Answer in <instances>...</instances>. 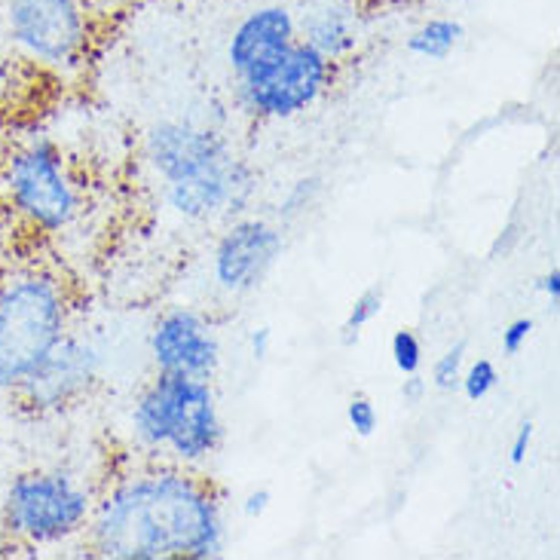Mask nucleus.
I'll list each match as a JSON object with an SVG mask.
<instances>
[{"instance_id":"f257e3e1","label":"nucleus","mask_w":560,"mask_h":560,"mask_svg":"<svg viewBox=\"0 0 560 560\" xmlns=\"http://www.w3.org/2000/svg\"><path fill=\"white\" fill-rule=\"evenodd\" d=\"M90 546L114 560H206L224 555V517L212 487L187 471L122 478L92 509Z\"/></svg>"},{"instance_id":"f03ea898","label":"nucleus","mask_w":560,"mask_h":560,"mask_svg":"<svg viewBox=\"0 0 560 560\" xmlns=\"http://www.w3.org/2000/svg\"><path fill=\"white\" fill-rule=\"evenodd\" d=\"M68 294L59 276L15 267L0 276V389L15 393L68 334Z\"/></svg>"},{"instance_id":"7ed1b4c3","label":"nucleus","mask_w":560,"mask_h":560,"mask_svg":"<svg viewBox=\"0 0 560 560\" xmlns=\"http://www.w3.org/2000/svg\"><path fill=\"white\" fill-rule=\"evenodd\" d=\"M95 500L68 471H22L7 487L3 530L25 548L61 546L86 530Z\"/></svg>"},{"instance_id":"20e7f679","label":"nucleus","mask_w":560,"mask_h":560,"mask_svg":"<svg viewBox=\"0 0 560 560\" xmlns=\"http://www.w3.org/2000/svg\"><path fill=\"white\" fill-rule=\"evenodd\" d=\"M334 80V61L316 46L294 40L282 56L236 80L240 105L267 120H288L313 107Z\"/></svg>"},{"instance_id":"39448f33","label":"nucleus","mask_w":560,"mask_h":560,"mask_svg":"<svg viewBox=\"0 0 560 560\" xmlns=\"http://www.w3.org/2000/svg\"><path fill=\"white\" fill-rule=\"evenodd\" d=\"M7 194L13 209L40 233H59L80 209L77 187L52 141H31L7 163Z\"/></svg>"},{"instance_id":"423d86ee","label":"nucleus","mask_w":560,"mask_h":560,"mask_svg":"<svg viewBox=\"0 0 560 560\" xmlns=\"http://www.w3.org/2000/svg\"><path fill=\"white\" fill-rule=\"evenodd\" d=\"M3 22L28 59L49 68H74L90 46V13L83 0H0Z\"/></svg>"},{"instance_id":"0eeeda50","label":"nucleus","mask_w":560,"mask_h":560,"mask_svg":"<svg viewBox=\"0 0 560 560\" xmlns=\"http://www.w3.org/2000/svg\"><path fill=\"white\" fill-rule=\"evenodd\" d=\"M98 371H102V349L83 337L65 334L59 347L46 355V362L13 395L37 413L59 410L86 393L98 377Z\"/></svg>"},{"instance_id":"6e6552de","label":"nucleus","mask_w":560,"mask_h":560,"mask_svg":"<svg viewBox=\"0 0 560 560\" xmlns=\"http://www.w3.org/2000/svg\"><path fill=\"white\" fill-rule=\"evenodd\" d=\"M148 160L160 172L163 182L178 184L228 166L236 156L228 148V141L212 129L194 126V122L166 120L153 126L148 136Z\"/></svg>"},{"instance_id":"1a4fd4ad","label":"nucleus","mask_w":560,"mask_h":560,"mask_svg":"<svg viewBox=\"0 0 560 560\" xmlns=\"http://www.w3.org/2000/svg\"><path fill=\"white\" fill-rule=\"evenodd\" d=\"M151 355L160 374L209 380L221 362V343L212 325L194 310H168L153 325Z\"/></svg>"},{"instance_id":"9d476101","label":"nucleus","mask_w":560,"mask_h":560,"mask_svg":"<svg viewBox=\"0 0 560 560\" xmlns=\"http://www.w3.org/2000/svg\"><path fill=\"white\" fill-rule=\"evenodd\" d=\"M282 248L285 240L279 228L255 218L240 221L221 236L214 248V282L230 294L252 291L267 279L276 260L282 258Z\"/></svg>"},{"instance_id":"9b49d317","label":"nucleus","mask_w":560,"mask_h":560,"mask_svg":"<svg viewBox=\"0 0 560 560\" xmlns=\"http://www.w3.org/2000/svg\"><path fill=\"white\" fill-rule=\"evenodd\" d=\"M209 380L178 377V374H160L151 386L141 393L132 410V425H136L138 441L151 451H163L175 441L194 413L197 401L209 393Z\"/></svg>"},{"instance_id":"f8f14e48","label":"nucleus","mask_w":560,"mask_h":560,"mask_svg":"<svg viewBox=\"0 0 560 560\" xmlns=\"http://www.w3.org/2000/svg\"><path fill=\"white\" fill-rule=\"evenodd\" d=\"M298 40V19L282 3H267L245 15L228 44V65L233 77L252 74L255 68L282 56Z\"/></svg>"},{"instance_id":"ddd939ff","label":"nucleus","mask_w":560,"mask_h":560,"mask_svg":"<svg viewBox=\"0 0 560 560\" xmlns=\"http://www.w3.org/2000/svg\"><path fill=\"white\" fill-rule=\"evenodd\" d=\"M252 172L240 160H230L228 166L206 172L190 182L168 184L166 199L172 212L184 214L190 221H209L218 214L240 212L252 194Z\"/></svg>"},{"instance_id":"4468645a","label":"nucleus","mask_w":560,"mask_h":560,"mask_svg":"<svg viewBox=\"0 0 560 560\" xmlns=\"http://www.w3.org/2000/svg\"><path fill=\"white\" fill-rule=\"evenodd\" d=\"M298 37L316 46L322 56L337 65L359 46V13L347 0H325L310 13H303L298 22Z\"/></svg>"},{"instance_id":"2eb2a0df","label":"nucleus","mask_w":560,"mask_h":560,"mask_svg":"<svg viewBox=\"0 0 560 560\" xmlns=\"http://www.w3.org/2000/svg\"><path fill=\"white\" fill-rule=\"evenodd\" d=\"M463 37H466L463 22H456V19H429L417 31H410L405 49L417 59L441 61L463 44Z\"/></svg>"},{"instance_id":"dca6fc26","label":"nucleus","mask_w":560,"mask_h":560,"mask_svg":"<svg viewBox=\"0 0 560 560\" xmlns=\"http://www.w3.org/2000/svg\"><path fill=\"white\" fill-rule=\"evenodd\" d=\"M383 313V288L380 285H371L368 291H362L359 298H355V303L349 306V316L347 322H343V343L347 347H352V343H359V337H362V331L374 322V318Z\"/></svg>"},{"instance_id":"f3484780","label":"nucleus","mask_w":560,"mask_h":560,"mask_svg":"<svg viewBox=\"0 0 560 560\" xmlns=\"http://www.w3.org/2000/svg\"><path fill=\"white\" fill-rule=\"evenodd\" d=\"M497 386H500V371H497V364L490 362V359H478V362H471L469 368L463 371L456 389H463V395H466L469 401H485L487 395L493 393Z\"/></svg>"},{"instance_id":"a211bd4d","label":"nucleus","mask_w":560,"mask_h":560,"mask_svg":"<svg viewBox=\"0 0 560 560\" xmlns=\"http://www.w3.org/2000/svg\"><path fill=\"white\" fill-rule=\"evenodd\" d=\"M389 349H393V362L401 371V377L420 374V368H423V343H420V337L410 331V328H398L393 334Z\"/></svg>"},{"instance_id":"6ab92c4d","label":"nucleus","mask_w":560,"mask_h":560,"mask_svg":"<svg viewBox=\"0 0 560 560\" xmlns=\"http://www.w3.org/2000/svg\"><path fill=\"white\" fill-rule=\"evenodd\" d=\"M463 362H466V340L454 343L444 355H439V362L432 364V383L439 386L441 393H451V389L459 386Z\"/></svg>"},{"instance_id":"aec40b11","label":"nucleus","mask_w":560,"mask_h":560,"mask_svg":"<svg viewBox=\"0 0 560 560\" xmlns=\"http://www.w3.org/2000/svg\"><path fill=\"white\" fill-rule=\"evenodd\" d=\"M347 420L352 425V432L359 435V439H371L374 432H377L380 423V413L374 408V401L368 398V395H352L347 405Z\"/></svg>"},{"instance_id":"412c9836","label":"nucleus","mask_w":560,"mask_h":560,"mask_svg":"<svg viewBox=\"0 0 560 560\" xmlns=\"http://www.w3.org/2000/svg\"><path fill=\"white\" fill-rule=\"evenodd\" d=\"M533 328H536V322L527 316L509 322L505 331H502V352H505V355H517L521 349L527 347V340L533 337Z\"/></svg>"},{"instance_id":"4be33fe9","label":"nucleus","mask_w":560,"mask_h":560,"mask_svg":"<svg viewBox=\"0 0 560 560\" xmlns=\"http://www.w3.org/2000/svg\"><path fill=\"white\" fill-rule=\"evenodd\" d=\"M316 190H318L316 178L294 184V190H291L285 202H282V214H285V218H291V214L303 212V209H306V206L313 202V194H316Z\"/></svg>"},{"instance_id":"5701e85b","label":"nucleus","mask_w":560,"mask_h":560,"mask_svg":"<svg viewBox=\"0 0 560 560\" xmlns=\"http://www.w3.org/2000/svg\"><path fill=\"white\" fill-rule=\"evenodd\" d=\"M533 432H536L533 420H524V423L517 425L515 439H512V451H509L512 466H524V463H527V454H530L533 447Z\"/></svg>"},{"instance_id":"b1692460","label":"nucleus","mask_w":560,"mask_h":560,"mask_svg":"<svg viewBox=\"0 0 560 560\" xmlns=\"http://www.w3.org/2000/svg\"><path fill=\"white\" fill-rule=\"evenodd\" d=\"M273 505V493L267 490V487H260V490H252L243 502V515L248 521H258V517L267 515V509Z\"/></svg>"},{"instance_id":"393cba45","label":"nucleus","mask_w":560,"mask_h":560,"mask_svg":"<svg viewBox=\"0 0 560 560\" xmlns=\"http://www.w3.org/2000/svg\"><path fill=\"white\" fill-rule=\"evenodd\" d=\"M273 349V331L270 328H255L252 331V359L255 362H264Z\"/></svg>"},{"instance_id":"a878e982","label":"nucleus","mask_w":560,"mask_h":560,"mask_svg":"<svg viewBox=\"0 0 560 560\" xmlns=\"http://www.w3.org/2000/svg\"><path fill=\"white\" fill-rule=\"evenodd\" d=\"M425 395V380L420 374H408V380L401 383V398L408 401V405H420Z\"/></svg>"},{"instance_id":"bb28decb","label":"nucleus","mask_w":560,"mask_h":560,"mask_svg":"<svg viewBox=\"0 0 560 560\" xmlns=\"http://www.w3.org/2000/svg\"><path fill=\"white\" fill-rule=\"evenodd\" d=\"M539 288H542V294H546L548 301H551V306H558L560 303V270L555 267L551 273H546L542 279H539Z\"/></svg>"}]
</instances>
